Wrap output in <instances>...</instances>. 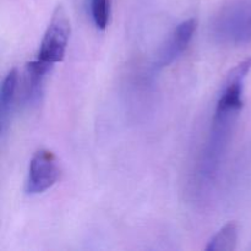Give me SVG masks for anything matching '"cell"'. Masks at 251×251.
Masks as SVG:
<instances>
[{
  "instance_id": "6",
  "label": "cell",
  "mask_w": 251,
  "mask_h": 251,
  "mask_svg": "<svg viewBox=\"0 0 251 251\" xmlns=\"http://www.w3.org/2000/svg\"><path fill=\"white\" fill-rule=\"evenodd\" d=\"M17 86H19V71L15 68L10 70L2 81L1 93H0V123H1L2 134L6 130V123L16 100Z\"/></svg>"
},
{
  "instance_id": "3",
  "label": "cell",
  "mask_w": 251,
  "mask_h": 251,
  "mask_svg": "<svg viewBox=\"0 0 251 251\" xmlns=\"http://www.w3.org/2000/svg\"><path fill=\"white\" fill-rule=\"evenodd\" d=\"M60 178V166L55 154L41 149L32 156L29 162L26 191L31 195L49 190Z\"/></svg>"
},
{
  "instance_id": "8",
  "label": "cell",
  "mask_w": 251,
  "mask_h": 251,
  "mask_svg": "<svg viewBox=\"0 0 251 251\" xmlns=\"http://www.w3.org/2000/svg\"><path fill=\"white\" fill-rule=\"evenodd\" d=\"M91 15L98 29H105L109 24L110 0H91Z\"/></svg>"
},
{
  "instance_id": "5",
  "label": "cell",
  "mask_w": 251,
  "mask_h": 251,
  "mask_svg": "<svg viewBox=\"0 0 251 251\" xmlns=\"http://www.w3.org/2000/svg\"><path fill=\"white\" fill-rule=\"evenodd\" d=\"M53 64L37 59L29 61L25 68V100L36 103L43 93V82L47 74L51 70Z\"/></svg>"
},
{
  "instance_id": "1",
  "label": "cell",
  "mask_w": 251,
  "mask_h": 251,
  "mask_svg": "<svg viewBox=\"0 0 251 251\" xmlns=\"http://www.w3.org/2000/svg\"><path fill=\"white\" fill-rule=\"evenodd\" d=\"M211 34L220 43H250L251 0H234L221 7L211 21Z\"/></svg>"
},
{
  "instance_id": "7",
  "label": "cell",
  "mask_w": 251,
  "mask_h": 251,
  "mask_svg": "<svg viewBox=\"0 0 251 251\" xmlns=\"http://www.w3.org/2000/svg\"><path fill=\"white\" fill-rule=\"evenodd\" d=\"M238 240V225L229 222L223 226L212 237L208 245L207 251H230L235 248Z\"/></svg>"
},
{
  "instance_id": "2",
  "label": "cell",
  "mask_w": 251,
  "mask_h": 251,
  "mask_svg": "<svg viewBox=\"0 0 251 251\" xmlns=\"http://www.w3.org/2000/svg\"><path fill=\"white\" fill-rule=\"evenodd\" d=\"M70 19L63 5L55 7L41 42L38 59L49 64L63 61L70 38Z\"/></svg>"
},
{
  "instance_id": "4",
  "label": "cell",
  "mask_w": 251,
  "mask_h": 251,
  "mask_svg": "<svg viewBox=\"0 0 251 251\" xmlns=\"http://www.w3.org/2000/svg\"><path fill=\"white\" fill-rule=\"evenodd\" d=\"M198 21L195 19H189L179 24L171 34L167 44L163 47L157 59L156 68L162 69L171 65L176 59H178L185 51L193 39L196 31Z\"/></svg>"
}]
</instances>
